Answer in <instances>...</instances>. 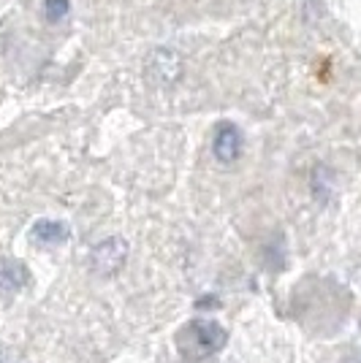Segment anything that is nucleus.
<instances>
[{"label":"nucleus","instance_id":"nucleus-1","mask_svg":"<svg viewBox=\"0 0 361 363\" xmlns=\"http://www.w3.org/2000/svg\"><path fill=\"white\" fill-rule=\"evenodd\" d=\"M228 345V331L210 318L188 320L177 333V350L185 361H207Z\"/></svg>","mask_w":361,"mask_h":363},{"label":"nucleus","instance_id":"nucleus-2","mask_svg":"<svg viewBox=\"0 0 361 363\" xmlns=\"http://www.w3.org/2000/svg\"><path fill=\"white\" fill-rule=\"evenodd\" d=\"M128 260V242L122 236H109L90 250V269L98 277H114Z\"/></svg>","mask_w":361,"mask_h":363},{"label":"nucleus","instance_id":"nucleus-3","mask_svg":"<svg viewBox=\"0 0 361 363\" xmlns=\"http://www.w3.org/2000/svg\"><path fill=\"white\" fill-rule=\"evenodd\" d=\"M212 155L217 163L231 166L237 163L242 155V133L234 122H217L215 133H212Z\"/></svg>","mask_w":361,"mask_h":363},{"label":"nucleus","instance_id":"nucleus-4","mask_svg":"<svg viewBox=\"0 0 361 363\" xmlns=\"http://www.w3.org/2000/svg\"><path fill=\"white\" fill-rule=\"evenodd\" d=\"M147 74L161 84H174L182 74V60L174 49H155L147 60Z\"/></svg>","mask_w":361,"mask_h":363},{"label":"nucleus","instance_id":"nucleus-5","mask_svg":"<svg viewBox=\"0 0 361 363\" xmlns=\"http://www.w3.org/2000/svg\"><path fill=\"white\" fill-rule=\"evenodd\" d=\"M71 239V230L60 220H36L31 228V242L38 247H60Z\"/></svg>","mask_w":361,"mask_h":363},{"label":"nucleus","instance_id":"nucleus-6","mask_svg":"<svg viewBox=\"0 0 361 363\" xmlns=\"http://www.w3.org/2000/svg\"><path fill=\"white\" fill-rule=\"evenodd\" d=\"M31 282V272L22 260H14V257H6L0 260V288L6 290H22Z\"/></svg>","mask_w":361,"mask_h":363},{"label":"nucleus","instance_id":"nucleus-7","mask_svg":"<svg viewBox=\"0 0 361 363\" xmlns=\"http://www.w3.org/2000/svg\"><path fill=\"white\" fill-rule=\"evenodd\" d=\"M68 14V0H44V16L49 22H60Z\"/></svg>","mask_w":361,"mask_h":363}]
</instances>
